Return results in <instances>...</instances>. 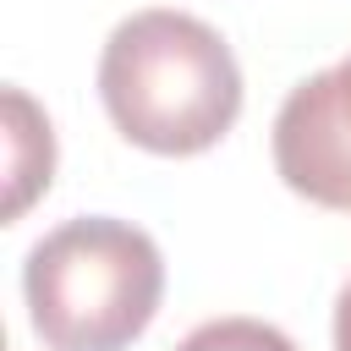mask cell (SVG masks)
I'll return each instance as SVG.
<instances>
[{
	"mask_svg": "<svg viewBox=\"0 0 351 351\" xmlns=\"http://www.w3.org/2000/svg\"><path fill=\"white\" fill-rule=\"evenodd\" d=\"M99 99L126 143L186 159L214 148L236 126L241 66L203 16L148 5L115 22V33L104 38Z\"/></svg>",
	"mask_w": 351,
	"mask_h": 351,
	"instance_id": "obj_1",
	"label": "cell"
},
{
	"mask_svg": "<svg viewBox=\"0 0 351 351\" xmlns=\"http://www.w3.org/2000/svg\"><path fill=\"white\" fill-rule=\"evenodd\" d=\"M274 170L296 197L351 208V55L285 93L274 115Z\"/></svg>",
	"mask_w": 351,
	"mask_h": 351,
	"instance_id": "obj_3",
	"label": "cell"
},
{
	"mask_svg": "<svg viewBox=\"0 0 351 351\" xmlns=\"http://www.w3.org/2000/svg\"><path fill=\"white\" fill-rule=\"evenodd\" d=\"M49 176H55V132H49V115L22 93V88H5V219H22L27 203L38 192H49Z\"/></svg>",
	"mask_w": 351,
	"mask_h": 351,
	"instance_id": "obj_4",
	"label": "cell"
},
{
	"mask_svg": "<svg viewBox=\"0 0 351 351\" xmlns=\"http://www.w3.org/2000/svg\"><path fill=\"white\" fill-rule=\"evenodd\" d=\"M335 351H351V280L335 296Z\"/></svg>",
	"mask_w": 351,
	"mask_h": 351,
	"instance_id": "obj_6",
	"label": "cell"
},
{
	"mask_svg": "<svg viewBox=\"0 0 351 351\" xmlns=\"http://www.w3.org/2000/svg\"><path fill=\"white\" fill-rule=\"evenodd\" d=\"M176 351H296V340H291L285 329L263 324V318H241V313H230V318H208V324H197Z\"/></svg>",
	"mask_w": 351,
	"mask_h": 351,
	"instance_id": "obj_5",
	"label": "cell"
},
{
	"mask_svg": "<svg viewBox=\"0 0 351 351\" xmlns=\"http://www.w3.org/2000/svg\"><path fill=\"white\" fill-rule=\"evenodd\" d=\"M22 296L44 351H126L159 313L165 258L115 214H77L33 241Z\"/></svg>",
	"mask_w": 351,
	"mask_h": 351,
	"instance_id": "obj_2",
	"label": "cell"
}]
</instances>
